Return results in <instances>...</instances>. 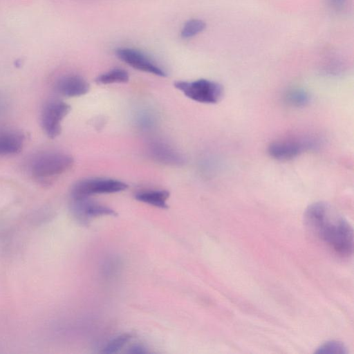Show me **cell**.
Wrapping results in <instances>:
<instances>
[{
	"mask_svg": "<svg viewBox=\"0 0 354 354\" xmlns=\"http://www.w3.org/2000/svg\"><path fill=\"white\" fill-rule=\"evenodd\" d=\"M304 223L310 231L341 257L353 250V231L347 220L325 202L310 205L304 212Z\"/></svg>",
	"mask_w": 354,
	"mask_h": 354,
	"instance_id": "1",
	"label": "cell"
},
{
	"mask_svg": "<svg viewBox=\"0 0 354 354\" xmlns=\"http://www.w3.org/2000/svg\"><path fill=\"white\" fill-rule=\"evenodd\" d=\"M73 163V158L68 153L49 151L35 156L30 163V169L34 178L47 180L66 172Z\"/></svg>",
	"mask_w": 354,
	"mask_h": 354,
	"instance_id": "2",
	"label": "cell"
},
{
	"mask_svg": "<svg viewBox=\"0 0 354 354\" xmlns=\"http://www.w3.org/2000/svg\"><path fill=\"white\" fill-rule=\"evenodd\" d=\"M319 140L313 136H290L277 140L270 144L269 155L279 160H288L301 153L317 147Z\"/></svg>",
	"mask_w": 354,
	"mask_h": 354,
	"instance_id": "3",
	"label": "cell"
},
{
	"mask_svg": "<svg viewBox=\"0 0 354 354\" xmlns=\"http://www.w3.org/2000/svg\"><path fill=\"white\" fill-rule=\"evenodd\" d=\"M174 86L189 99L201 103L215 104L223 94V86L219 83L206 79L178 81Z\"/></svg>",
	"mask_w": 354,
	"mask_h": 354,
	"instance_id": "4",
	"label": "cell"
},
{
	"mask_svg": "<svg viewBox=\"0 0 354 354\" xmlns=\"http://www.w3.org/2000/svg\"><path fill=\"white\" fill-rule=\"evenodd\" d=\"M128 185L119 180L109 178H90L77 181L72 187L71 198H87L91 195L111 194L127 189Z\"/></svg>",
	"mask_w": 354,
	"mask_h": 354,
	"instance_id": "5",
	"label": "cell"
},
{
	"mask_svg": "<svg viewBox=\"0 0 354 354\" xmlns=\"http://www.w3.org/2000/svg\"><path fill=\"white\" fill-rule=\"evenodd\" d=\"M70 110V105L59 100H51L44 104L41 114V123L49 138H54L60 134L62 121Z\"/></svg>",
	"mask_w": 354,
	"mask_h": 354,
	"instance_id": "6",
	"label": "cell"
},
{
	"mask_svg": "<svg viewBox=\"0 0 354 354\" xmlns=\"http://www.w3.org/2000/svg\"><path fill=\"white\" fill-rule=\"evenodd\" d=\"M117 57L131 67L160 77L167 76L166 72L143 52L130 48L116 50Z\"/></svg>",
	"mask_w": 354,
	"mask_h": 354,
	"instance_id": "7",
	"label": "cell"
},
{
	"mask_svg": "<svg viewBox=\"0 0 354 354\" xmlns=\"http://www.w3.org/2000/svg\"><path fill=\"white\" fill-rule=\"evenodd\" d=\"M71 211L80 222L86 223L90 218L101 216H115L111 208L91 201L87 198H71Z\"/></svg>",
	"mask_w": 354,
	"mask_h": 354,
	"instance_id": "8",
	"label": "cell"
},
{
	"mask_svg": "<svg viewBox=\"0 0 354 354\" xmlns=\"http://www.w3.org/2000/svg\"><path fill=\"white\" fill-rule=\"evenodd\" d=\"M56 91L66 97H78L87 93L90 89L88 82L77 75H67L60 77L55 84Z\"/></svg>",
	"mask_w": 354,
	"mask_h": 354,
	"instance_id": "9",
	"label": "cell"
},
{
	"mask_svg": "<svg viewBox=\"0 0 354 354\" xmlns=\"http://www.w3.org/2000/svg\"><path fill=\"white\" fill-rule=\"evenodd\" d=\"M21 133L13 130L0 131V156L19 153L24 145Z\"/></svg>",
	"mask_w": 354,
	"mask_h": 354,
	"instance_id": "10",
	"label": "cell"
},
{
	"mask_svg": "<svg viewBox=\"0 0 354 354\" xmlns=\"http://www.w3.org/2000/svg\"><path fill=\"white\" fill-rule=\"evenodd\" d=\"M151 156L159 162L179 165L183 162L181 154L166 143L155 142L149 146Z\"/></svg>",
	"mask_w": 354,
	"mask_h": 354,
	"instance_id": "11",
	"label": "cell"
},
{
	"mask_svg": "<svg viewBox=\"0 0 354 354\" xmlns=\"http://www.w3.org/2000/svg\"><path fill=\"white\" fill-rule=\"evenodd\" d=\"M169 197V192L163 189L141 191L135 195L137 201L162 209L167 208Z\"/></svg>",
	"mask_w": 354,
	"mask_h": 354,
	"instance_id": "12",
	"label": "cell"
},
{
	"mask_svg": "<svg viewBox=\"0 0 354 354\" xmlns=\"http://www.w3.org/2000/svg\"><path fill=\"white\" fill-rule=\"evenodd\" d=\"M129 73L122 68H114L100 75L95 82L100 84H109L113 83H126L129 81Z\"/></svg>",
	"mask_w": 354,
	"mask_h": 354,
	"instance_id": "13",
	"label": "cell"
},
{
	"mask_svg": "<svg viewBox=\"0 0 354 354\" xmlns=\"http://www.w3.org/2000/svg\"><path fill=\"white\" fill-rule=\"evenodd\" d=\"M285 99L288 104L298 107L307 104L310 100V95L304 89L293 88L286 93Z\"/></svg>",
	"mask_w": 354,
	"mask_h": 354,
	"instance_id": "14",
	"label": "cell"
},
{
	"mask_svg": "<svg viewBox=\"0 0 354 354\" xmlns=\"http://www.w3.org/2000/svg\"><path fill=\"white\" fill-rule=\"evenodd\" d=\"M206 28L204 21L192 19L187 21L183 26L180 35L183 38H190L203 32Z\"/></svg>",
	"mask_w": 354,
	"mask_h": 354,
	"instance_id": "15",
	"label": "cell"
},
{
	"mask_svg": "<svg viewBox=\"0 0 354 354\" xmlns=\"http://www.w3.org/2000/svg\"><path fill=\"white\" fill-rule=\"evenodd\" d=\"M132 335L130 333H124L120 335L110 342L102 350L103 353H115L119 351L129 340Z\"/></svg>",
	"mask_w": 354,
	"mask_h": 354,
	"instance_id": "16",
	"label": "cell"
},
{
	"mask_svg": "<svg viewBox=\"0 0 354 354\" xmlns=\"http://www.w3.org/2000/svg\"><path fill=\"white\" fill-rule=\"evenodd\" d=\"M316 352L322 353L342 354L346 353V347L342 343L335 341H330L322 344Z\"/></svg>",
	"mask_w": 354,
	"mask_h": 354,
	"instance_id": "17",
	"label": "cell"
},
{
	"mask_svg": "<svg viewBox=\"0 0 354 354\" xmlns=\"http://www.w3.org/2000/svg\"><path fill=\"white\" fill-rule=\"evenodd\" d=\"M148 351L145 347H144L142 345H139V344L132 346L129 350V353H131L140 354V353H146Z\"/></svg>",
	"mask_w": 354,
	"mask_h": 354,
	"instance_id": "18",
	"label": "cell"
},
{
	"mask_svg": "<svg viewBox=\"0 0 354 354\" xmlns=\"http://www.w3.org/2000/svg\"><path fill=\"white\" fill-rule=\"evenodd\" d=\"M330 1L332 2V4L337 8H342L345 1V0H330Z\"/></svg>",
	"mask_w": 354,
	"mask_h": 354,
	"instance_id": "19",
	"label": "cell"
}]
</instances>
